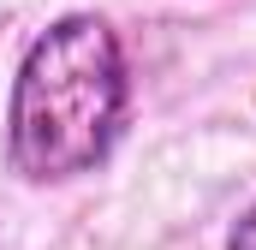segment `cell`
<instances>
[{"instance_id": "cell-1", "label": "cell", "mask_w": 256, "mask_h": 250, "mask_svg": "<svg viewBox=\"0 0 256 250\" xmlns=\"http://www.w3.org/2000/svg\"><path fill=\"white\" fill-rule=\"evenodd\" d=\"M131 114L126 42L102 12L54 18L12 72L6 155L30 185H72L96 173Z\"/></svg>"}, {"instance_id": "cell-2", "label": "cell", "mask_w": 256, "mask_h": 250, "mask_svg": "<svg viewBox=\"0 0 256 250\" xmlns=\"http://www.w3.org/2000/svg\"><path fill=\"white\" fill-rule=\"evenodd\" d=\"M226 250H256V202L232 220V232H226Z\"/></svg>"}]
</instances>
